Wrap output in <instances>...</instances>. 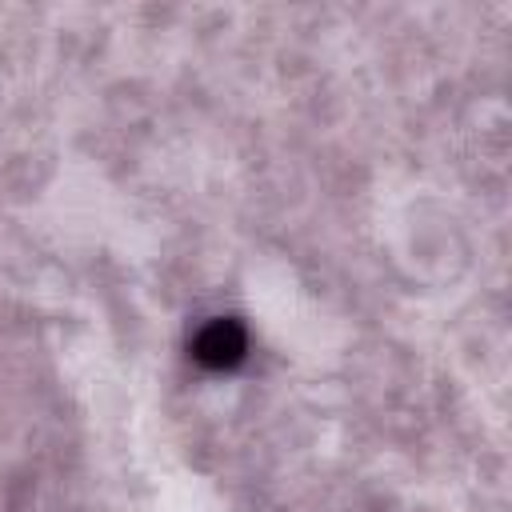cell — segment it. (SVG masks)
I'll use <instances>...</instances> for the list:
<instances>
[{
    "mask_svg": "<svg viewBox=\"0 0 512 512\" xmlns=\"http://www.w3.org/2000/svg\"><path fill=\"white\" fill-rule=\"evenodd\" d=\"M188 348H192V360H196V364L224 372V368H236V364L244 360V352H248V332H244L240 320L216 316V320H208V324L192 336Z\"/></svg>",
    "mask_w": 512,
    "mask_h": 512,
    "instance_id": "1",
    "label": "cell"
}]
</instances>
